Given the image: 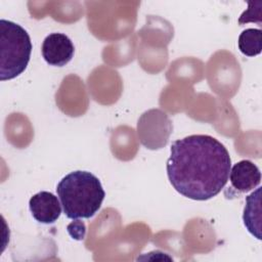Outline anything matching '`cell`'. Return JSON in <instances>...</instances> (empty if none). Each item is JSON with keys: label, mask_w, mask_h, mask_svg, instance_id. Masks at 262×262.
Here are the masks:
<instances>
[{"label": "cell", "mask_w": 262, "mask_h": 262, "mask_svg": "<svg viewBox=\"0 0 262 262\" xmlns=\"http://www.w3.org/2000/svg\"><path fill=\"white\" fill-rule=\"evenodd\" d=\"M231 159L215 137L192 134L175 140L170 147L167 175L171 185L183 196L207 201L226 185Z\"/></svg>", "instance_id": "cell-1"}, {"label": "cell", "mask_w": 262, "mask_h": 262, "mask_svg": "<svg viewBox=\"0 0 262 262\" xmlns=\"http://www.w3.org/2000/svg\"><path fill=\"white\" fill-rule=\"evenodd\" d=\"M64 215L70 219L91 218L101 207L105 196L100 180L88 171H74L56 186Z\"/></svg>", "instance_id": "cell-2"}, {"label": "cell", "mask_w": 262, "mask_h": 262, "mask_svg": "<svg viewBox=\"0 0 262 262\" xmlns=\"http://www.w3.org/2000/svg\"><path fill=\"white\" fill-rule=\"evenodd\" d=\"M0 79L11 80L19 76L30 61L32 42L28 32L19 25L0 20Z\"/></svg>", "instance_id": "cell-3"}, {"label": "cell", "mask_w": 262, "mask_h": 262, "mask_svg": "<svg viewBox=\"0 0 262 262\" xmlns=\"http://www.w3.org/2000/svg\"><path fill=\"white\" fill-rule=\"evenodd\" d=\"M172 129V123L167 114L158 108L143 113L137 123L139 140L149 149H158L165 146Z\"/></svg>", "instance_id": "cell-4"}, {"label": "cell", "mask_w": 262, "mask_h": 262, "mask_svg": "<svg viewBox=\"0 0 262 262\" xmlns=\"http://www.w3.org/2000/svg\"><path fill=\"white\" fill-rule=\"evenodd\" d=\"M41 51L44 60L48 64L63 67L73 58L75 47L66 34L52 33L44 39Z\"/></svg>", "instance_id": "cell-5"}, {"label": "cell", "mask_w": 262, "mask_h": 262, "mask_svg": "<svg viewBox=\"0 0 262 262\" xmlns=\"http://www.w3.org/2000/svg\"><path fill=\"white\" fill-rule=\"evenodd\" d=\"M49 191H39L29 201L30 211L36 221L43 224L54 223L61 214V204Z\"/></svg>", "instance_id": "cell-6"}, {"label": "cell", "mask_w": 262, "mask_h": 262, "mask_svg": "<svg viewBox=\"0 0 262 262\" xmlns=\"http://www.w3.org/2000/svg\"><path fill=\"white\" fill-rule=\"evenodd\" d=\"M228 178L235 190L248 192L260 184L261 172L253 162L242 160L230 168Z\"/></svg>", "instance_id": "cell-7"}, {"label": "cell", "mask_w": 262, "mask_h": 262, "mask_svg": "<svg viewBox=\"0 0 262 262\" xmlns=\"http://www.w3.org/2000/svg\"><path fill=\"white\" fill-rule=\"evenodd\" d=\"M243 220L248 231L261 239V187H257L246 198Z\"/></svg>", "instance_id": "cell-8"}, {"label": "cell", "mask_w": 262, "mask_h": 262, "mask_svg": "<svg viewBox=\"0 0 262 262\" xmlns=\"http://www.w3.org/2000/svg\"><path fill=\"white\" fill-rule=\"evenodd\" d=\"M239 51L247 56H256L262 49V32L260 29L244 30L237 40Z\"/></svg>", "instance_id": "cell-9"}, {"label": "cell", "mask_w": 262, "mask_h": 262, "mask_svg": "<svg viewBox=\"0 0 262 262\" xmlns=\"http://www.w3.org/2000/svg\"><path fill=\"white\" fill-rule=\"evenodd\" d=\"M67 230L69 232V234L71 235L72 238L77 239V241H82L85 237V233H86V227L84 222L75 219V221L71 222L68 227Z\"/></svg>", "instance_id": "cell-10"}]
</instances>
